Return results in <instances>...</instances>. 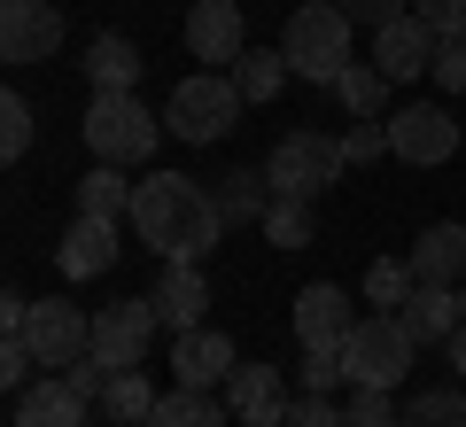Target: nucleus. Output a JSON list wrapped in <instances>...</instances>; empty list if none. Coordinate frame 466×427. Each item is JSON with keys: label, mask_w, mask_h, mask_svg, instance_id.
<instances>
[{"label": "nucleus", "mask_w": 466, "mask_h": 427, "mask_svg": "<svg viewBox=\"0 0 466 427\" xmlns=\"http://www.w3.org/2000/svg\"><path fill=\"white\" fill-rule=\"evenodd\" d=\"M459 296H466V288H459Z\"/></svg>", "instance_id": "a19ab883"}, {"label": "nucleus", "mask_w": 466, "mask_h": 427, "mask_svg": "<svg viewBox=\"0 0 466 427\" xmlns=\"http://www.w3.org/2000/svg\"><path fill=\"white\" fill-rule=\"evenodd\" d=\"M187 47H195V63H241V55H249V16H241L233 0H195Z\"/></svg>", "instance_id": "f8f14e48"}, {"label": "nucleus", "mask_w": 466, "mask_h": 427, "mask_svg": "<svg viewBox=\"0 0 466 427\" xmlns=\"http://www.w3.org/2000/svg\"><path fill=\"white\" fill-rule=\"evenodd\" d=\"M171 373H179V389H218V381H233V342L218 327L171 334Z\"/></svg>", "instance_id": "4468645a"}, {"label": "nucleus", "mask_w": 466, "mask_h": 427, "mask_svg": "<svg viewBox=\"0 0 466 427\" xmlns=\"http://www.w3.org/2000/svg\"><path fill=\"white\" fill-rule=\"evenodd\" d=\"M257 226H265L272 249H311V210H303V202H288V195H272V210L257 218Z\"/></svg>", "instance_id": "c756f323"}, {"label": "nucleus", "mask_w": 466, "mask_h": 427, "mask_svg": "<svg viewBox=\"0 0 466 427\" xmlns=\"http://www.w3.org/2000/svg\"><path fill=\"white\" fill-rule=\"evenodd\" d=\"M133 233H140V249H156L164 264H202L226 241V210H218V195L202 179L156 171V179L133 187Z\"/></svg>", "instance_id": "f257e3e1"}, {"label": "nucleus", "mask_w": 466, "mask_h": 427, "mask_svg": "<svg viewBox=\"0 0 466 427\" xmlns=\"http://www.w3.org/2000/svg\"><path fill=\"white\" fill-rule=\"evenodd\" d=\"M443 358H451V373H466V327H459V334L443 342Z\"/></svg>", "instance_id": "ea45409f"}, {"label": "nucleus", "mask_w": 466, "mask_h": 427, "mask_svg": "<svg viewBox=\"0 0 466 427\" xmlns=\"http://www.w3.org/2000/svg\"><path fill=\"white\" fill-rule=\"evenodd\" d=\"M233 86H241L249 109H257V101H272V94L288 86V55H280V47H249L241 63H233Z\"/></svg>", "instance_id": "393cba45"}, {"label": "nucleus", "mask_w": 466, "mask_h": 427, "mask_svg": "<svg viewBox=\"0 0 466 427\" xmlns=\"http://www.w3.org/2000/svg\"><path fill=\"white\" fill-rule=\"evenodd\" d=\"M133 187L140 179H125V164H94L78 179V210L86 218H133Z\"/></svg>", "instance_id": "5701e85b"}, {"label": "nucleus", "mask_w": 466, "mask_h": 427, "mask_svg": "<svg viewBox=\"0 0 466 427\" xmlns=\"http://www.w3.org/2000/svg\"><path fill=\"white\" fill-rule=\"evenodd\" d=\"M55 264H63V280H101L116 264V218H70V233L55 241Z\"/></svg>", "instance_id": "2eb2a0df"}, {"label": "nucleus", "mask_w": 466, "mask_h": 427, "mask_svg": "<svg viewBox=\"0 0 466 427\" xmlns=\"http://www.w3.org/2000/svg\"><path fill=\"white\" fill-rule=\"evenodd\" d=\"M24 342H32V358L47 365V373H63V365H78L86 350H94V311L47 296V303H32V319H24Z\"/></svg>", "instance_id": "6e6552de"}, {"label": "nucleus", "mask_w": 466, "mask_h": 427, "mask_svg": "<svg viewBox=\"0 0 466 427\" xmlns=\"http://www.w3.org/2000/svg\"><path fill=\"white\" fill-rule=\"evenodd\" d=\"M156 311H164L171 334L202 327V311H210V280H202V264H164V280H156Z\"/></svg>", "instance_id": "6ab92c4d"}, {"label": "nucleus", "mask_w": 466, "mask_h": 427, "mask_svg": "<svg viewBox=\"0 0 466 427\" xmlns=\"http://www.w3.org/2000/svg\"><path fill=\"white\" fill-rule=\"evenodd\" d=\"M412 16L428 24L435 39H466V0H412Z\"/></svg>", "instance_id": "72a5a7b5"}, {"label": "nucleus", "mask_w": 466, "mask_h": 427, "mask_svg": "<svg viewBox=\"0 0 466 427\" xmlns=\"http://www.w3.org/2000/svg\"><path fill=\"white\" fill-rule=\"evenodd\" d=\"M32 101L24 94H0V156H8V164H24V156H32Z\"/></svg>", "instance_id": "7c9ffc66"}, {"label": "nucleus", "mask_w": 466, "mask_h": 427, "mask_svg": "<svg viewBox=\"0 0 466 427\" xmlns=\"http://www.w3.org/2000/svg\"><path fill=\"white\" fill-rule=\"evenodd\" d=\"M241 109H249V101H241L233 70H195V78H179V86H171L164 125L179 132L187 148H210V140H226V132H233V117H241Z\"/></svg>", "instance_id": "39448f33"}, {"label": "nucleus", "mask_w": 466, "mask_h": 427, "mask_svg": "<svg viewBox=\"0 0 466 427\" xmlns=\"http://www.w3.org/2000/svg\"><path fill=\"white\" fill-rule=\"evenodd\" d=\"M280 55H288L296 78L334 86L350 70V8L342 0H303L296 16H288V32H280Z\"/></svg>", "instance_id": "f03ea898"}, {"label": "nucleus", "mask_w": 466, "mask_h": 427, "mask_svg": "<svg viewBox=\"0 0 466 427\" xmlns=\"http://www.w3.org/2000/svg\"><path fill=\"white\" fill-rule=\"evenodd\" d=\"M412 358H420V342H412V327H404L397 311H373V319H358V327L342 334L350 389H397V381L412 373Z\"/></svg>", "instance_id": "20e7f679"}, {"label": "nucleus", "mask_w": 466, "mask_h": 427, "mask_svg": "<svg viewBox=\"0 0 466 427\" xmlns=\"http://www.w3.org/2000/svg\"><path fill=\"white\" fill-rule=\"evenodd\" d=\"M350 8V24H373V32H381L389 16H404V8H412V0H342Z\"/></svg>", "instance_id": "4c0bfd02"}, {"label": "nucleus", "mask_w": 466, "mask_h": 427, "mask_svg": "<svg viewBox=\"0 0 466 427\" xmlns=\"http://www.w3.org/2000/svg\"><path fill=\"white\" fill-rule=\"evenodd\" d=\"M404 427H466V389H420L404 404Z\"/></svg>", "instance_id": "c85d7f7f"}, {"label": "nucleus", "mask_w": 466, "mask_h": 427, "mask_svg": "<svg viewBox=\"0 0 466 427\" xmlns=\"http://www.w3.org/2000/svg\"><path fill=\"white\" fill-rule=\"evenodd\" d=\"M156 327H164V311H156V296H125V303H109V311H94V358L109 365H140L148 358V342H156Z\"/></svg>", "instance_id": "1a4fd4ad"}, {"label": "nucleus", "mask_w": 466, "mask_h": 427, "mask_svg": "<svg viewBox=\"0 0 466 427\" xmlns=\"http://www.w3.org/2000/svg\"><path fill=\"white\" fill-rule=\"evenodd\" d=\"M389 86H397V78H389L381 63H350L342 78H334V94L350 101V117H373V109H381V101H389Z\"/></svg>", "instance_id": "cd10ccee"}, {"label": "nucleus", "mask_w": 466, "mask_h": 427, "mask_svg": "<svg viewBox=\"0 0 466 427\" xmlns=\"http://www.w3.org/2000/svg\"><path fill=\"white\" fill-rule=\"evenodd\" d=\"M350 171V156H342V140H327V132H311V125H296L280 140V148L265 156V179H272V195H288V202H311V195H327L334 179Z\"/></svg>", "instance_id": "423d86ee"}, {"label": "nucleus", "mask_w": 466, "mask_h": 427, "mask_svg": "<svg viewBox=\"0 0 466 427\" xmlns=\"http://www.w3.org/2000/svg\"><path fill=\"white\" fill-rule=\"evenodd\" d=\"M412 272L435 280V288H466V226L459 218H443V226H428L412 241Z\"/></svg>", "instance_id": "a211bd4d"}, {"label": "nucleus", "mask_w": 466, "mask_h": 427, "mask_svg": "<svg viewBox=\"0 0 466 427\" xmlns=\"http://www.w3.org/2000/svg\"><path fill=\"white\" fill-rule=\"evenodd\" d=\"M412 288H420L412 257H381V264L366 272V303H373V311H404V303H412Z\"/></svg>", "instance_id": "bb28decb"}, {"label": "nucleus", "mask_w": 466, "mask_h": 427, "mask_svg": "<svg viewBox=\"0 0 466 427\" xmlns=\"http://www.w3.org/2000/svg\"><path fill=\"white\" fill-rule=\"evenodd\" d=\"M350 327H358V311H350V296L334 280H311L296 296V342H342Z\"/></svg>", "instance_id": "f3484780"}, {"label": "nucleus", "mask_w": 466, "mask_h": 427, "mask_svg": "<svg viewBox=\"0 0 466 427\" xmlns=\"http://www.w3.org/2000/svg\"><path fill=\"white\" fill-rule=\"evenodd\" d=\"M459 148H466V125L443 109V101H412V109L389 117V156H397V164H412V171L451 164Z\"/></svg>", "instance_id": "0eeeda50"}, {"label": "nucleus", "mask_w": 466, "mask_h": 427, "mask_svg": "<svg viewBox=\"0 0 466 427\" xmlns=\"http://www.w3.org/2000/svg\"><path fill=\"white\" fill-rule=\"evenodd\" d=\"M342 342H303V389L311 396H327V389H342Z\"/></svg>", "instance_id": "473e14b6"}, {"label": "nucleus", "mask_w": 466, "mask_h": 427, "mask_svg": "<svg viewBox=\"0 0 466 427\" xmlns=\"http://www.w3.org/2000/svg\"><path fill=\"white\" fill-rule=\"evenodd\" d=\"M101 412H109L116 427H148V412H156V381L140 373V365H116L109 389H101Z\"/></svg>", "instance_id": "4be33fe9"}, {"label": "nucleus", "mask_w": 466, "mask_h": 427, "mask_svg": "<svg viewBox=\"0 0 466 427\" xmlns=\"http://www.w3.org/2000/svg\"><path fill=\"white\" fill-rule=\"evenodd\" d=\"M32 342H24V334H0V381H8V389H32Z\"/></svg>", "instance_id": "f704fd0d"}, {"label": "nucleus", "mask_w": 466, "mask_h": 427, "mask_svg": "<svg viewBox=\"0 0 466 427\" xmlns=\"http://www.w3.org/2000/svg\"><path fill=\"white\" fill-rule=\"evenodd\" d=\"M86 78H94V94H133L140 86V47L101 32L94 47H86Z\"/></svg>", "instance_id": "412c9836"}, {"label": "nucleus", "mask_w": 466, "mask_h": 427, "mask_svg": "<svg viewBox=\"0 0 466 427\" xmlns=\"http://www.w3.org/2000/svg\"><path fill=\"white\" fill-rule=\"evenodd\" d=\"M435 47H443V39H435L428 24L412 16V8H404V16H389L381 32H373V63H381L397 86H404V78H420V70H435Z\"/></svg>", "instance_id": "ddd939ff"}, {"label": "nucleus", "mask_w": 466, "mask_h": 427, "mask_svg": "<svg viewBox=\"0 0 466 427\" xmlns=\"http://www.w3.org/2000/svg\"><path fill=\"white\" fill-rule=\"evenodd\" d=\"M226 396H233V420L241 427H288V373L280 365H233V381H226Z\"/></svg>", "instance_id": "9b49d317"}, {"label": "nucleus", "mask_w": 466, "mask_h": 427, "mask_svg": "<svg viewBox=\"0 0 466 427\" xmlns=\"http://www.w3.org/2000/svg\"><path fill=\"white\" fill-rule=\"evenodd\" d=\"M78 132H86V148H94V164H140V156H156V140H164V117L140 94H94Z\"/></svg>", "instance_id": "7ed1b4c3"}, {"label": "nucleus", "mask_w": 466, "mask_h": 427, "mask_svg": "<svg viewBox=\"0 0 466 427\" xmlns=\"http://www.w3.org/2000/svg\"><path fill=\"white\" fill-rule=\"evenodd\" d=\"M397 389H350V404H342V427H404V412L389 404Z\"/></svg>", "instance_id": "2f4dec72"}, {"label": "nucleus", "mask_w": 466, "mask_h": 427, "mask_svg": "<svg viewBox=\"0 0 466 427\" xmlns=\"http://www.w3.org/2000/svg\"><path fill=\"white\" fill-rule=\"evenodd\" d=\"M435 86H443V94H466V39H443V47H435V70H428Z\"/></svg>", "instance_id": "c9c22d12"}, {"label": "nucleus", "mask_w": 466, "mask_h": 427, "mask_svg": "<svg viewBox=\"0 0 466 427\" xmlns=\"http://www.w3.org/2000/svg\"><path fill=\"white\" fill-rule=\"evenodd\" d=\"M218 210H226V226L265 218L272 210V179H265V171H233V179H218Z\"/></svg>", "instance_id": "a878e982"}, {"label": "nucleus", "mask_w": 466, "mask_h": 427, "mask_svg": "<svg viewBox=\"0 0 466 427\" xmlns=\"http://www.w3.org/2000/svg\"><path fill=\"white\" fill-rule=\"evenodd\" d=\"M55 47H63V8L55 0H0V55L16 70L55 63Z\"/></svg>", "instance_id": "9d476101"}, {"label": "nucleus", "mask_w": 466, "mask_h": 427, "mask_svg": "<svg viewBox=\"0 0 466 427\" xmlns=\"http://www.w3.org/2000/svg\"><path fill=\"white\" fill-rule=\"evenodd\" d=\"M288 427H342V412H334L327 396H303V404L288 412Z\"/></svg>", "instance_id": "58836bf2"}, {"label": "nucleus", "mask_w": 466, "mask_h": 427, "mask_svg": "<svg viewBox=\"0 0 466 427\" xmlns=\"http://www.w3.org/2000/svg\"><path fill=\"white\" fill-rule=\"evenodd\" d=\"M397 319L412 327V342H420V350H443L451 334L466 327V296H459V288H435V280H420V288H412V303H404Z\"/></svg>", "instance_id": "dca6fc26"}, {"label": "nucleus", "mask_w": 466, "mask_h": 427, "mask_svg": "<svg viewBox=\"0 0 466 427\" xmlns=\"http://www.w3.org/2000/svg\"><path fill=\"white\" fill-rule=\"evenodd\" d=\"M16 427H86V396L63 373L32 381V389H16Z\"/></svg>", "instance_id": "aec40b11"}, {"label": "nucleus", "mask_w": 466, "mask_h": 427, "mask_svg": "<svg viewBox=\"0 0 466 427\" xmlns=\"http://www.w3.org/2000/svg\"><path fill=\"white\" fill-rule=\"evenodd\" d=\"M342 156H350V164H373V156H389V125H358V132H342Z\"/></svg>", "instance_id": "e433bc0d"}, {"label": "nucleus", "mask_w": 466, "mask_h": 427, "mask_svg": "<svg viewBox=\"0 0 466 427\" xmlns=\"http://www.w3.org/2000/svg\"><path fill=\"white\" fill-rule=\"evenodd\" d=\"M148 427H226V404L210 389H171V396H156Z\"/></svg>", "instance_id": "b1692460"}]
</instances>
